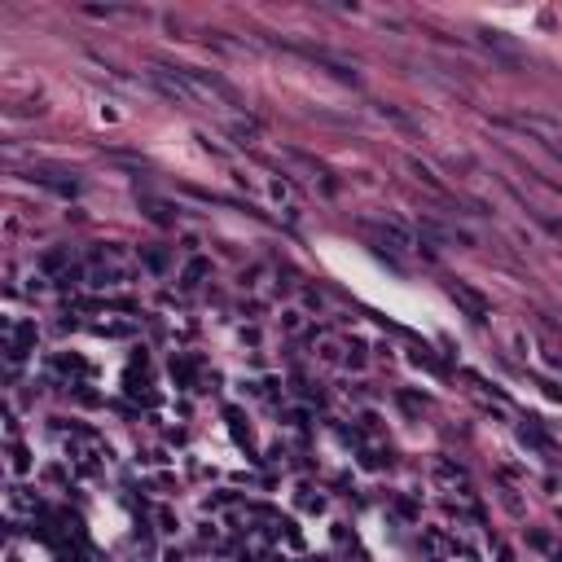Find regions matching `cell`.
Returning a JSON list of instances; mask_svg holds the SVG:
<instances>
[{
  "label": "cell",
  "mask_w": 562,
  "mask_h": 562,
  "mask_svg": "<svg viewBox=\"0 0 562 562\" xmlns=\"http://www.w3.org/2000/svg\"><path fill=\"white\" fill-rule=\"evenodd\" d=\"M453 299H461V303H466V308L474 312V317H484V312H488V303L479 299V294H474L470 286H461V281H457V286H453Z\"/></svg>",
  "instance_id": "cell-1"
}]
</instances>
